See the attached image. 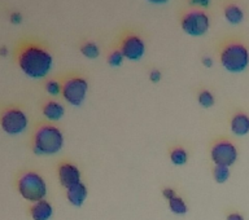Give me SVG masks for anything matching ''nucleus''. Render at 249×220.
<instances>
[{"label":"nucleus","instance_id":"nucleus-1","mask_svg":"<svg viewBox=\"0 0 249 220\" xmlns=\"http://www.w3.org/2000/svg\"><path fill=\"white\" fill-rule=\"evenodd\" d=\"M17 62L21 71L31 79L46 78L53 66V57L43 46L34 42L19 47Z\"/></svg>","mask_w":249,"mask_h":220},{"label":"nucleus","instance_id":"nucleus-2","mask_svg":"<svg viewBox=\"0 0 249 220\" xmlns=\"http://www.w3.org/2000/svg\"><path fill=\"white\" fill-rule=\"evenodd\" d=\"M222 66L229 73H243L249 66V50L244 43L237 39H230L223 43L219 51Z\"/></svg>","mask_w":249,"mask_h":220},{"label":"nucleus","instance_id":"nucleus-3","mask_svg":"<svg viewBox=\"0 0 249 220\" xmlns=\"http://www.w3.org/2000/svg\"><path fill=\"white\" fill-rule=\"evenodd\" d=\"M64 147V136L57 127L52 124H42L35 131L34 153L38 155L56 154Z\"/></svg>","mask_w":249,"mask_h":220},{"label":"nucleus","instance_id":"nucleus-4","mask_svg":"<svg viewBox=\"0 0 249 220\" xmlns=\"http://www.w3.org/2000/svg\"><path fill=\"white\" fill-rule=\"evenodd\" d=\"M17 189L23 200L35 203L44 200L47 194V184L40 175L30 171L18 179Z\"/></svg>","mask_w":249,"mask_h":220},{"label":"nucleus","instance_id":"nucleus-5","mask_svg":"<svg viewBox=\"0 0 249 220\" xmlns=\"http://www.w3.org/2000/svg\"><path fill=\"white\" fill-rule=\"evenodd\" d=\"M182 30L191 36H202L210 27V17L205 11L195 8L187 11L180 18Z\"/></svg>","mask_w":249,"mask_h":220},{"label":"nucleus","instance_id":"nucleus-6","mask_svg":"<svg viewBox=\"0 0 249 220\" xmlns=\"http://www.w3.org/2000/svg\"><path fill=\"white\" fill-rule=\"evenodd\" d=\"M87 91H89V83L85 78L71 77L64 82L61 93L68 104L73 106H81L85 102Z\"/></svg>","mask_w":249,"mask_h":220},{"label":"nucleus","instance_id":"nucleus-7","mask_svg":"<svg viewBox=\"0 0 249 220\" xmlns=\"http://www.w3.org/2000/svg\"><path fill=\"white\" fill-rule=\"evenodd\" d=\"M27 124H29L27 116L21 109H7L0 116V127L7 135L16 136L22 134L27 128Z\"/></svg>","mask_w":249,"mask_h":220},{"label":"nucleus","instance_id":"nucleus-8","mask_svg":"<svg viewBox=\"0 0 249 220\" xmlns=\"http://www.w3.org/2000/svg\"><path fill=\"white\" fill-rule=\"evenodd\" d=\"M210 158L215 166H232L237 159V149L230 140H219L210 149Z\"/></svg>","mask_w":249,"mask_h":220},{"label":"nucleus","instance_id":"nucleus-9","mask_svg":"<svg viewBox=\"0 0 249 220\" xmlns=\"http://www.w3.org/2000/svg\"><path fill=\"white\" fill-rule=\"evenodd\" d=\"M120 51L124 58L130 61H139L145 53V43L139 35L128 33L121 40Z\"/></svg>","mask_w":249,"mask_h":220},{"label":"nucleus","instance_id":"nucleus-10","mask_svg":"<svg viewBox=\"0 0 249 220\" xmlns=\"http://www.w3.org/2000/svg\"><path fill=\"white\" fill-rule=\"evenodd\" d=\"M58 180L62 188L69 189L71 186H77L81 183V171L77 166H74L71 163H61L58 166Z\"/></svg>","mask_w":249,"mask_h":220},{"label":"nucleus","instance_id":"nucleus-11","mask_svg":"<svg viewBox=\"0 0 249 220\" xmlns=\"http://www.w3.org/2000/svg\"><path fill=\"white\" fill-rule=\"evenodd\" d=\"M232 134L236 136H245L249 134V116L243 112L235 113L230 122Z\"/></svg>","mask_w":249,"mask_h":220},{"label":"nucleus","instance_id":"nucleus-12","mask_svg":"<svg viewBox=\"0 0 249 220\" xmlns=\"http://www.w3.org/2000/svg\"><path fill=\"white\" fill-rule=\"evenodd\" d=\"M66 198L70 205H73L74 207H81L87 198V188L83 183H79L77 186L66 189Z\"/></svg>","mask_w":249,"mask_h":220},{"label":"nucleus","instance_id":"nucleus-13","mask_svg":"<svg viewBox=\"0 0 249 220\" xmlns=\"http://www.w3.org/2000/svg\"><path fill=\"white\" fill-rule=\"evenodd\" d=\"M30 215L33 220H50L53 215V207L50 202L42 200L31 206Z\"/></svg>","mask_w":249,"mask_h":220},{"label":"nucleus","instance_id":"nucleus-14","mask_svg":"<svg viewBox=\"0 0 249 220\" xmlns=\"http://www.w3.org/2000/svg\"><path fill=\"white\" fill-rule=\"evenodd\" d=\"M43 116L50 120H60L65 114V108L57 101H47L43 105Z\"/></svg>","mask_w":249,"mask_h":220},{"label":"nucleus","instance_id":"nucleus-15","mask_svg":"<svg viewBox=\"0 0 249 220\" xmlns=\"http://www.w3.org/2000/svg\"><path fill=\"white\" fill-rule=\"evenodd\" d=\"M223 16H225L226 21L231 25H239L244 19V11L241 9L240 5L230 3L223 9Z\"/></svg>","mask_w":249,"mask_h":220},{"label":"nucleus","instance_id":"nucleus-16","mask_svg":"<svg viewBox=\"0 0 249 220\" xmlns=\"http://www.w3.org/2000/svg\"><path fill=\"white\" fill-rule=\"evenodd\" d=\"M81 53L83 54L85 57L89 58V60H93V58L99 57V54H100V50H99V46H97L96 43L86 42L82 44Z\"/></svg>","mask_w":249,"mask_h":220},{"label":"nucleus","instance_id":"nucleus-17","mask_svg":"<svg viewBox=\"0 0 249 220\" xmlns=\"http://www.w3.org/2000/svg\"><path fill=\"white\" fill-rule=\"evenodd\" d=\"M169 209L171 210V213H174L175 215H184L187 214L188 209H187L186 202L183 201L182 198L175 196L174 198H171L169 201Z\"/></svg>","mask_w":249,"mask_h":220},{"label":"nucleus","instance_id":"nucleus-18","mask_svg":"<svg viewBox=\"0 0 249 220\" xmlns=\"http://www.w3.org/2000/svg\"><path fill=\"white\" fill-rule=\"evenodd\" d=\"M170 159L175 166H183L188 161V154L182 148H175L174 151L170 153Z\"/></svg>","mask_w":249,"mask_h":220},{"label":"nucleus","instance_id":"nucleus-19","mask_svg":"<svg viewBox=\"0 0 249 220\" xmlns=\"http://www.w3.org/2000/svg\"><path fill=\"white\" fill-rule=\"evenodd\" d=\"M213 176L214 180L218 184H223L229 180L230 178V169L225 166H215L213 170Z\"/></svg>","mask_w":249,"mask_h":220},{"label":"nucleus","instance_id":"nucleus-20","mask_svg":"<svg viewBox=\"0 0 249 220\" xmlns=\"http://www.w3.org/2000/svg\"><path fill=\"white\" fill-rule=\"evenodd\" d=\"M197 100L198 104L205 109L212 108L214 105V96L212 95V92H209V91H201L200 95H198Z\"/></svg>","mask_w":249,"mask_h":220},{"label":"nucleus","instance_id":"nucleus-21","mask_svg":"<svg viewBox=\"0 0 249 220\" xmlns=\"http://www.w3.org/2000/svg\"><path fill=\"white\" fill-rule=\"evenodd\" d=\"M124 54H122V52L120 50L112 51L108 56V64L112 68H118V66H121L124 64Z\"/></svg>","mask_w":249,"mask_h":220},{"label":"nucleus","instance_id":"nucleus-22","mask_svg":"<svg viewBox=\"0 0 249 220\" xmlns=\"http://www.w3.org/2000/svg\"><path fill=\"white\" fill-rule=\"evenodd\" d=\"M46 91L48 95H51V96H58V95L61 93L62 87L57 81H53V79H52V81H48L46 83Z\"/></svg>","mask_w":249,"mask_h":220},{"label":"nucleus","instance_id":"nucleus-23","mask_svg":"<svg viewBox=\"0 0 249 220\" xmlns=\"http://www.w3.org/2000/svg\"><path fill=\"white\" fill-rule=\"evenodd\" d=\"M210 3H212V0H190L191 5H194V7H197L198 9L202 8V9H205V8H209Z\"/></svg>","mask_w":249,"mask_h":220},{"label":"nucleus","instance_id":"nucleus-24","mask_svg":"<svg viewBox=\"0 0 249 220\" xmlns=\"http://www.w3.org/2000/svg\"><path fill=\"white\" fill-rule=\"evenodd\" d=\"M9 21H11V23H13V25H19V23L22 22V15H21L19 12H13V13H11V16H9Z\"/></svg>","mask_w":249,"mask_h":220},{"label":"nucleus","instance_id":"nucleus-25","mask_svg":"<svg viewBox=\"0 0 249 220\" xmlns=\"http://www.w3.org/2000/svg\"><path fill=\"white\" fill-rule=\"evenodd\" d=\"M149 79H151V82H153V83H159L160 81H161V71L157 69H153L149 73Z\"/></svg>","mask_w":249,"mask_h":220},{"label":"nucleus","instance_id":"nucleus-26","mask_svg":"<svg viewBox=\"0 0 249 220\" xmlns=\"http://www.w3.org/2000/svg\"><path fill=\"white\" fill-rule=\"evenodd\" d=\"M162 196L166 198L167 201H170L171 198H174L177 194H175L174 189H171V188H165V189L162 190Z\"/></svg>","mask_w":249,"mask_h":220},{"label":"nucleus","instance_id":"nucleus-27","mask_svg":"<svg viewBox=\"0 0 249 220\" xmlns=\"http://www.w3.org/2000/svg\"><path fill=\"white\" fill-rule=\"evenodd\" d=\"M202 65L205 66V68H212L213 66V58L209 57V56L202 57Z\"/></svg>","mask_w":249,"mask_h":220},{"label":"nucleus","instance_id":"nucleus-28","mask_svg":"<svg viewBox=\"0 0 249 220\" xmlns=\"http://www.w3.org/2000/svg\"><path fill=\"white\" fill-rule=\"evenodd\" d=\"M227 220H244V217L239 213H232L227 217Z\"/></svg>","mask_w":249,"mask_h":220},{"label":"nucleus","instance_id":"nucleus-29","mask_svg":"<svg viewBox=\"0 0 249 220\" xmlns=\"http://www.w3.org/2000/svg\"><path fill=\"white\" fill-rule=\"evenodd\" d=\"M148 1L152 4H165V3H167L169 0H148Z\"/></svg>","mask_w":249,"mask_h":220},{"label":"nucleus","instance_id":"nucleus-30","mask_svg":"<svg viewBox=\"0 0 249 220\" xmlns=\"http://www.w3.org/2000/svg\"><path fill=\"white\" fill-rule=\"evenodd\" d=\"M0 53L3 54V56H5V54H7V48H5V47H1V48H0Z\"/></svg>","mask_w":249,"mask_h":220}]
</instances>
